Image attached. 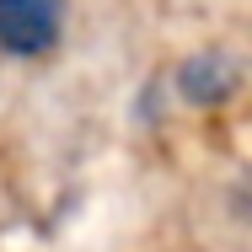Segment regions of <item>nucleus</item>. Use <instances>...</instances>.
<instances>
[{"label":"nucleus","instance_id":"2","mask_svg":"<svg viewBox=\"0 0 252 252\" xmlns=\"http://www.w3.org/2000/svg\"><path fill=\"white\" fill-rule=\"evenodd\" d=\"M236 81H242V75H236L225 59H188V70H183V92L193 102H209V107L231 97Z\"/></svg>","mask_w":252,"mask_h":252},{"label":"nucleus","instance_id":"1","mask_svg":"<svg viewBox=\"0 0 252 252\" xmlns=\"http://www.w3.org/2000/svg\"><path fill=\"white\" fill-rule=\"evenodd\" d=\"M64 32V0H0V54L43 59Z\"/></svg>","mask_w":252,"mask_h":252}]
</instances>
